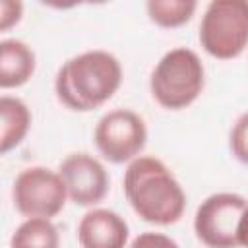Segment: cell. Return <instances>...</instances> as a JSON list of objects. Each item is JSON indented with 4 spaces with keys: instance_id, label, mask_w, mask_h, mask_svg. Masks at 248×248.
Wrapping results in <instances>:
<instances>
[{
    "instance_id": "1",
    "label": "cell",
    "mask_w": 248,
    "mask_h": 248,
    "mask_svg": "<svg viewBox=\"0 0 248 248\" xmlns=\"http://www.w3.org/2000/svg\"><path fill=\"white\" fill-rule=\"evenodd\" d=\"M122 186L130 207L145 223L167 227L184 215L186 194L170 169L157 157L140 155L128 163Z\"/></svg>"
},
{
    "instance_id": "2",
    "label": "cell",
    "mask_w": 248,
    "mask_h": 248,
    "mask_svg": "<svg viewBox=\"0 0 248 248\" xmlns=\"http://www.w3.org/2000/svg\"><path fill=\"white\" fill-rule=\"evenodd\" d=\"M122 66L108 50L93 48L68 58L56 72L54 93L60 105L76 112L103 107L120 89Z\"/></svg>"
},
{
    "instance_id": "3",
    "label": "cell",
    "mask_w": 248,
    "mask_h": 248,
    "mask_svg": "<svg viewBox=\"0 0 248 248\" xmlns=\"http://www.w3.org/2000/svg\"><path fill=\"white\" fill-rule=\"evenodd\" d=\"M205 87V68L198 52L188 46L170 48L155 64L149 91L155 103L167 110H182L196 103Z\"/></svg>"
},
{
    "instance_id": "4",
    "label": "cell",
    "mask_w": 248,
    "mask_h": 248,
    "mask_svg": "<svg viewBox=\"0 0 248 248\" xmlns=\"http://www.w3.org/2000/svg\"><path fill=\"white\" fill-rule=\"evenodd\" d=\"M200 45L217 60H232L248 46V2L213 0L200 21Z\"/></svg>"
},
{
    "instance_id": "5",
    "label": "cell",
    "mask_w": 248,
    "mask_h": 248,
    "mask_svg": "<svg viewBox=\"0 0 248 248\" xmlns=\"http://www.w3.org/2000/svg\"><path fill=\"white\" fill-rule=\"evenodd\" d=\"M93 143L105 161L112 165L132 163L147 143L145 120L132 108H112L97 120Z\"/></svg>"
},
{
    "instance_id": "6",
    "label": "cell",
    "mask_w": 248,
    "mask_h": 248,
    "mask_svg": "<svg viewBox=\"0 0 248 248\" xmlns=\"http://www.w3.org/2000/svg\"><path fill=\"white\" fill-rule=\"evenodd\" d=\"M12 200L16 211L25 219H52L64 209L68 192L58 170L37 165L23 169L16 176Z\"/></svg>"
},
{
    "instance_id": "7",
    "label": "cell",
    "mask_w": 248,
    "mask_h": 248,
    "mask_svg": "<svg viewBox=\"0 0 248 248\" xmlns=\"http://www.w3.org/2000/svg\"><path fill=\"white\" fill-rule=\"evenodd\" d=\"M248 200L240 194L219 192L207 196L196 209L194 232L207 248H238L236 229Z\"/></svg>"
},
{
    "instance_id": "8",
    "label": "cell",
    "mask_w": 248,
    "mask_h": 248,
    "mask_svg": "<svg viewBox=\"0 0 248 248\" xmlns=\"http://www.w3.org/2000/svg\"><path fill=\"white\" fill-rule=\"evenodd\" d=\"M58 174L66 186L68 200L79 207H93L108 194L110 178L105 165L85 151L66 155L58 165Z\"/></svg>"
},
{
    "instance_id": "9",
    "label": "cell",
    "mask_w": 248,
    "mask_h": 248,
    "mask_svg": "<svg viewBox=\"0 0 248 248\" xmlns=\"http://www.w3.org/2000/svg\"><path fill=\"white\" fill-rule=\"evenodd\" d=\"M128 238L126 219L107 207L89 209L78 223V242L81 248H126Z\"/></svg>"
},
{
    "instance_id": "10",
    "label": "cell",
    "mask_w": 248,
    "mask_h": 248,
    "mask_svg": "<svg viewBox=\"0 0 248 248\" xmlns=\"http://www.w3.org/2000/svg\"><path fill=\"white\" fill-rule=\"evenodd\" d=\"M37 58L33 48L19 39L0 43V87L16 89L25 85L35 74Z\"/></svg>"
},
{
    "instance_id": "11",
    "label": "cell",
    "mask_w": 248,
    "mask_h": 248,
    "mask_svg": "<svg viewBox=\"0 0 248 248\" xmlns=\"http://www.w3.org/2000/svg\"><path fill=\"white\" fill-rule=\"evenodd\" d=\"M0 116H2V128H0V151L8 153L10 149L17 147L29 128H31V112L29 107L10 95H2L0 99Z\"/></svg>"
},
{
    "instance_id": "12",
    "label": "cell",
    "mask_w": 248,
    "mask_h": 248,
    "mask_svg": "<svg viewBox=\"0 0 248 248\" xmlns=\"http://www.w3.org/2000/svg\"><path fill=\"white\" fill-rule=\"evenodd\" d=\"M10 248H60V234L52 219H25L14 231Z\"/></svg>"
},
{
    "instance_id": "13",
    "label": "cell",
    "mask_w": 248,
    "mask_h": 248,
    "mask_svg": "<svg viewBox=\"0 0 248 248\" xmlns=\"http://www.w3.org/2000/svg\"><path fill=\"white\" fill-rule=\"evenodd\" d=\"M149 19L163 27V29H174L182 27L192 19V16L198 10L196 0H149L145 4Z\"/></svg>"
},
{
    "instance_id": "14",
    "label": "cell",
    "mask_w": 248,
    "mask_h": 248,
    "mask_svg": "<svg viewBox=\"0 0 248 248\" xmlns=\"http://www.w3.org/2000/svg\"><path fill=\"white\" fill-rule=\"evenodd\" d=\"M229 147L232 157L248 167V110L242 112L232 124L229 134Z\"/></svg>"
},
{
    "instance_id": "15",
    "label": "cell",
    "mask_w": 248,
    "mask_h": 248,
    "mask_svg": "<svg viewBox=\"0 0 248 248\" xmlns=\"http://www.w3.org/2000/svg\"><path fill=\"white\" fill-rule=\"evenodd\" d=\"M130 248H180L170 236L163 234V232H153V231H147V232H141L138 234Z\"/></svg>"
},
{
    "instance_id": "16",
    "label": "cell",
    "mask_w": 248,
    "mask_h": 248,
    "mask_svg": "<svg viewBox=\"0 0 248 248\" xmlns=\"http://www.w3.org/2000/svg\"><path fill=\"white\" fill-rule=\"evenodd\" d=\"M23 4L19 0H0V31H8L19 23Z\"/></svg>"
},
{
    "instance_id": "17",
    "label": "cell",
    "mask_w": 248,
    "mask_h": 248,
    "mask_svg": "<svg viewBox=\"0 0 248 248\" xmlns=\"http://www.w3.org/2000/svg\"><path fill=\"white\" fill-rule=\"evenodd\" d=\"M236 242L242 248H248V209L242 213L240 221H238V229H236Z\"/></svg>"
}]
</instances>
